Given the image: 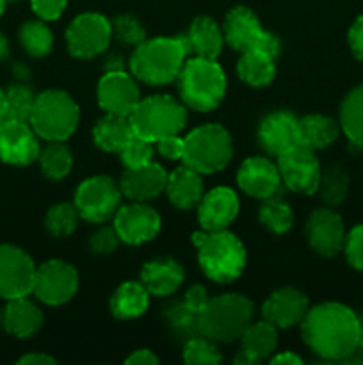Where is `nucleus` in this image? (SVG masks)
I'll return each mask as SVG.
<instances>
[{
	"mask_svg": "<svg viewBox=\"0 0 363 365\" xmlns=\"http://www.w3.org/2000/svg\"><path fill=\"white\" fill-rule=\"evenodd\" d=\"M301 334L320 359L344 360L358 349L359 317L342 303H320L308 309L301 321Z\"/></svg>",
	"mask_w": 363,
	"mask_h": 365,
	"instance_id": "nucleus-1",
	"label": "nucleus"
},
{
	"mask_svg": "<svg viewBox=\"0 0 363 365\" xmlns=\"http://www.w3.org/2000/svg\"><path fill=\"white\" fill-rule=\"evenodd\" d=\"M187 53L185 38L144 39L132 53L130 70L135 78L146 84H167L178 78Z\"/></svg>",
	"mask_w": 363,
	"mask_h": 365,
	"instance_id": "nucleus-2",
	"label": "nucleus"
},
{
	"mask_svg": "<svg viewBox=\"0 0 363 365\" xmlns=\"http://www.w3.org/2000/svg\"><path fill=\"white\" fill-rule=\"evenodd\" d=\"M192 242L198 248L199 266L210 280L217 284H230L244 271V245L226 228L216 232H194Z\"/></svg>",
	"mask_w": 363,
	"mask_h": 365,
	"instance_id": "nucleus-3",
	"label": "nucleus"
},
{
	"mask_svg": "<svg viewBox=\"0 0 363 365\" xmlns=\"http://www.w3.org/2000/svg\"><path fill=\"white\" fill-rule=\"evenodd\" d=\"M255 307L242 294L210 298L198 321V334L214 342H233L253 323Z\"/></svg>",
	"mask_w": 363,
	"mask_h": 365,
	"instance_id": "nucleus-4",
	"label": "nucleus"
},
{
	"mask_svg": "<svg viewBox=\"0 0 363 365\" xmlns=\"http://www.w3.org/2000/svg\"><path fill=\"white\" fill-rule=\"evenodd\" d=\"M178 88L185 106L209 113L221 106L226 93V77L216 59L194 57L187 61L178 75Z\"/></svg>",
	"mask_w": 363,
	"mask_h": 365,
	"instance_id": "nucleus-5",
	"label": "nucleus"
},
{
	"mask_svg": "<svg viewBox=\"0 0 363 365\" xmlns=\"http://www.w3.org/2000/svg\"><path fill=\"white\" fill-rule=\"evenodd\" d=\"M134 134L157 143L167 135H178L187 123V110L182 103L167 95H153L141 98L130 114Z\"/></svg>",
	"mask_w": 363,
	"mask_h": 365,
	"instance_id": "nucleus-6",
	"label": "nucleus"
},
{
	"mask_svg": "<svg viewBox=\"0 0 363 365\" xmlns=\"http://www.w3.org/2000/svg\"><path fill=\"white\" fill-rule=\"evenodd\" d=\"M78 106L68 93L48 89L36 96L31 127L46 141H66L78 125Z\"/></svg>",
	"mask_w": 363,
	"mask_h": 365,
	"instance_id": "nucleus-7",
	"label": "nucleus"
},
{
	"mask_svg": "<svg viewBox=\"0 0 363 365\" xmlns=\"http://www.w3.org/2000/svg\"><path fill=\"white\" fill-rule=\"evenodd\" d=\"M231 155H233V143L226 128L221 125H203L184 139L182 160L185 166L201 175L216 173L226 168Z\"/></svg>",
	"mask_w": 363,
	"mask_h": 365,
	"instance_id": "nucleus-8",
	"label": "nucleus"
},
{
	"mask_svg": "<svg viewBox=\"0 0 363 365\" xmlns=\"http://www.w3.org/2000/svg\"><path fill=\"white\" fill-rule=\"evenodd\" d=\"M223 31L228 45L238 52L262 50L273 57H276L280 52V41L276 36L263 31L256 14L249 7H233L226 14Z\"/></svg>",
	"mask_w": 363,
	"mask_h": 365,
	"instance_id": "nucleus-9",
	"label": "nucleus"
},
{
	"mask_svg": "<svg viewBox=\"0 0 363 365\" xmlns=\"http://www.w3.org/2000/svg\"><path fill=\"white\" fill-rule=\"evenodd\" d=\"M121 187L105 175H96L78 185L75 207L82 220L89 223H105L121 207Z\"/></svg>",
	"mask_w": 363,
	"mask_h": 365,
	"instance_id": "nucleus-10",
	"label": "nucleus"
},
{
	"mask_svg": "<svg viewBox=\"0 0 363 365\" xmlns=\"http://www.w3.org/2000/svg\"><path fill=\"white\" fill-rule=\"evenodd\" d=\"M110 38H112L110 21L98 13L78 14L66 31L68 50L78 59H91L105 52Z\"/></svg>",
	"mask_w": 363,
	"mask_h": 365,
	"instance_id": "nucleus-11",
	"label": "nucleus"
},
{
	"mask_svg": "<svg viewBox=\"0 0 363 365\" xmlns=\"http://www.w3.org/2000/svg\"><path fill=\"white\" fill-rule=\"evenodd\" d=\"M78 289V273L64 260H48L36 267L32 292L46 305H63L70 302Z\"/></svg>",
	"mask_w": 363,
	"mask_h": 365,
	"instance_id": "nucleus-12",
	"label": "nucleus"
},
{
	"mask_svg": "<svg viewBox=\"0 0 363 365\" xmlns=\"http://www.w3.org/2000/svg\"><path fill=\"white\" fill-rule=\"evenodd\" d=\"M34 277V260L27 252L13 245H0V298L9 302L31 294Z\"/></svg>",
	"mask_w": 363,
	"mask_h": 365,
	"instance_id": "nucleus-13",
	"label": "nucleus"
},
{
	"mask_svg": "<svg viewBox=\"0 0 363 365\" xmlns=\"http://www.w3.org/2000/svg\"><path fill=\"white\" fill-rule=\"evenodd\" d=\"M278 170L281 182L288 189L299 195H313L317 192L320 178V164L315 152L306 146H294L278 157Z\"/></svg>",
	"mask_w": 363,
	"mask_h": 365,
	"instance_id": "nucleus-14",
	"label": "nucleus"
},
{
	"mask_svg": "<svg viewBox=\"0 0 363 365\" xmlns=\"http://www.w3.org/2000/svg\"><path fill=\"white\" fill-rule=\"evenodd\" d=\"M160 223L159 212L144 202L120 207L114 214V228L127 245H142L155 239L160 232Z\"/></svg>",
	"mask_w": 363,
	"mask_h": 365,
	"instance_id": "nucleus-15",
	"label": "nucleus"
},
{
	"mask_svg": "<svg viewBox=\"0 0 363 365\" xmlns=\"http://www.w3.org/2000/svg\"><path fill=\"white\" fill-rule=\"evenodd\" d=\"M34 128L27 121H0V160L11 166H28L39 157Z\"/></svg>",
	"mask_w": 363,
	"mask_h": 365,
	"instance_id": "nucleus-16",
	"label": "nucleus"
},
{
	"mask_svg": "<svg viewBox=\"0 0 363 365\" xmlns=\"http://www.w3.org/2000/svg\"><path fill=\"white\" fill-rule=\"evenodd\" d=\"M141 102V93L134 77L121 70H109L98 82V103L105 113L130 116L137 103Z\"/></svg>",
	"mask_w": 363,
	"mask_h": 365,
	"instance_id": "nucleus-17",
	"label": "nucleus"
},
{
	"mask_svg": "<svg viewBox=\"0 0 363 365\" xmlns=\"http://www.w3.org/2000/svg\"><path fill=\"white\" fill-rule=\"evenodd\" d=\"M305 232L310 248L320 257H335L344 250L345 228L342 217L335 210H313L306 221Z\"/></svg>",
	"mask_w": 363,
	"mask_h": 365,
	"instance_id": "nucleus-18",
	"label": "nucleus"
},
{
	"mask_svg": "<svg viewBox=\"0 0 363 365\" xmlns=\"http://www.w3.org/2000/svg\"><path fill=\"white\" fill-rule=\"evenodd\" d=\"M258 141L269 155L280 157L299 145V118L288 110L267 114L258 127Z\"/></svg>",
	"mask_w": 363,
	"mask_h": 365,
	"instance_id": "nucleus-19",
	"label": "nucleus"
},
{
	"mask_svg": "<svg viewBox=\"0 0 363 365\" xmlns=\"http://www.w3.org/2000/svg\"><path fill=\"white\" fill-rule=\"evenodd\" d=\"M237 184L246 195L265 200L278 195L281 185V175L278 164L263 157H249L242 163L237 173Z\"/></svg>",
	"mask_w": 363,
	"mask_h": 365,
	"instance_id": "nucleus-20",
	"label": "nucleus"
},
{
	"mask_svg": "<svg viewBox=\"0 0 363 365\" xmlns=\"http://www.w3.org/2000/svg\"><path fill=\"white\" fill-rule=\"evenodd\" d=\"M306 312H308V298L294 287L278 289L265 299L262 307L265 321L281 330L301 324Z\"/></svg>",
	"mask_w": 363,
	"mask_h": 365,
	"instance_id": "nucleus-21",
	"label": "nucleus"
},
{
	"mask_svg": "<svg viewBox=\"0 0 363 365\" xmlns=\"http://www.w3.org/2000/svg\"><path fill=\"white\" fill-rule=\"evenodd\" d=\"M238 214V196L230 187L205 192L198 203V220L203 230H224Z\"/></svg>",
	"mask_w": 363,
	"mask_h": 365,
	"instance_id": "nucleus-22",
	"label": "nucleus"
},
{
	"mask_svg": "<svg viewBox=\"0 0 363 365\" xmlns=\"http://www.w3.org/2000/svg\"><path fill=\"white\" fill-rule=\"evenodd\" d=\"M167 173L152 160L139 168H127L121 177V192L132 202H148L166 191Z\"/></svg>",
	"mask_w": 363,
	"mask_h": 365,
	"instance_id": "nucleus-23",
	"label": "nucleus"
},
{
	"mask_svg": "<svg viewBox=\"0 0 363 365\" xmlns=\"http://www.w3.org/2000/svg\"><path fill=\"white\" fill-rule=\"evenodd\" d=\"M242 349L235 356V364L251 365L269 359L278 346V328L269 321L251 323L242 334Z\"/></svg>",
	"mask_w": 363,
	"mask_h": 365,
	"instance_id": "nucleus-24",
	"label": "nucleus"
},
{
	"mask_svg": "<svg viewBox=\"0 0 363 365\" xmlns=\"http://www.w3.org/2000/svg\"><path fill=\"white\" fill-rule=\"evenodd\" d=\"M184 267L173 259H157L144 264L141 271V284L153 296H169L184 284Z\"/></svg>",
	"mask_w": 363,
	"mask_h": 365,
	"instance_id": "nucleus-25",
	"label": "nucleus"
},
{
	"mask_svg": "<svg viewBox=\"0 0 363 365\" xmlns=\"http://www.w3.org/2000/svg\"><path fill=\"white\" fill-rule=\"evenodd\" d=\"M166 192L169 196L171 203L182 210H189L199 203L205 191H203L201 173L189 166L177 168L173 173L167 177Z\"/></svg>",
	"mask_w": 363,
	"mask_h": 365,
	"instance_id": "nucleus-26",
	"label": "nucleus"
},
{
	"mask_svg": "<svg viewBox=\"0 0 363 365\" xmlns=\"http://www.w3.org/2000/svg\"><path fill=\"white\" fill-rule=\"evenodd\" d=\"M43 324V314L27 296L9 299L4 310V328L18 339L32 337Z\"/></svg>",
	"mask_w": 363,
	"mask_h": 365,
	"instance_id": "nucleus-27",
	"label": "nucleus"
},
{
	"mask_svg": "<svg viewBox=\"0 0 363 365\" xmlns=\"http://www.w3.org/2000/svg\"><path fill=\"white\" fill-rule=\"evenodd\" d=\"M223 31L209 16L196 18L185 36L189 52H194L196 57H205V59H216L223 50Z\"/></svg>",
	"mask_w": 363,
	"mask_h": 365,
	"instance_id": "nucleus-28",
	"label": "nucleus"
},
{
	"mask_svg": "<svg viewBox=\"0 0 363 365\" xmlns=\"http://www.w3.org/2000/svg\"><path fill=\"white\" fill-rule=\"evenodd\" d=\"M209 294L203 285H192L185 294L184 302H178L167 309L166 316L169 323L173 324L177 330L184 331V334H198V321L201 316V310L209 303Z\"/></svg>",
	"mask_w": 363,
	"mask_h": 365,
	"instance_id": "nucleus-29",
	"label": "nucleus"
},
{
	"mask_svg": "<svg viewBox=\"0 0 363 365\" xmlns=\"http://www.w3.org/2000/svg\"><path fill=\"white\" fill-rule=\"evenodd\" d=\"M130 118L107 113L93 128V139L103 152L120 153V150L134 138Z\"/></svg>",
	"mask_w": 363,
	"mask_h": 365,
	"instance_id": "nucleus-30",
	"label": "nucleus"
},
{
	"mask_svg": "<svg viewBox=\"0 0 363 365\" xmlns=\"http://www.w3.org/2000/svg\"><path fill=\"white\" fill-rule=\"evenodd\" d=\"M340 132V123L330 116L310 114L299 120V145L310 150H322L333 145Z\"/></svg>",
	"mask_w": 363,
	"mask_h": 365,
	"instance_id": "nucleus-31",
	"label": "nucleus"
},
{
	"mask_svg": "<svg viewBox=\"0 0 363 365\" xmlns=\"http://www.w3.org/2000/svg\"><path fill=\"white\" fill-rule=\"evenodd\" d=\"M149 305V292L141 282H125L110 298V312L120 319L142 316Z\"/></svg>",
	"mask_w": 363,
	"mask_h": 365,
	"instance_id": "nucleus-32",
	"label": "nucleus"
},
{
	"mask_svg": "<svg viewBox=\"0 0 363 365\" xmlns=\"http://www.w3.org/2000/svg\"><path fill=\"white\" fill-rule=\"evenodd\" d=\"M276 57L262 52V50H248L242 52L241 59L237 63V73L241 81L253 88H263L273 82L276 75V66H274Z\"/></svg>",
	"mask_w": 363,
	"mask_h": 365,
	"instance_id": "nucleus-33",
	"label": "nucleus"
},
{
	"mask_svg": "<svg viewBox=\"0 0 363 365\" xmlns=\"http://www.w3.org/2000/svg\"><path fill=\"white\" fill-rule=\"evenodd\" d=\"M340 128L352 145L363 150V84L352 88L342 100Z\"/></svg>",
	"mask_w": 363,
	"mask_h": 365,
	"instance_id": "nucleus-34",
	"label": "nucleus"
},
{
	"mask_svg": "<svg viewBox=\"0 0 363 365\" xmlns=\"http://www.w3.org/2000/svg\"><path fill=\"white\" fill-rule=\"evenodd\" d=\"M39 166L45 177L50 180H60L66 177L73 166L71 150L64 145V141H50L46 148L39 152Z\"/></svg>",
	"mask_w": 363,
	"mask_h": 365,
	"instance_id": "nucleus-35",
	"label": "nucleus"
},
{
	"mask_svg": "<svg viewBox=\"0 0 363 365\" xmlns=\"http://www.w3.org/2000/svg\"><path fill=\"white\" fill-rule=\"evenodd\" d=\"M347 191L349 175L340 164H333V166L320 171L317 192L326 205H340L347 196Z\"/></svg>",
	"mask_w": 363,
	"mask_h": 365,
	"instance_id": "nucleus-36",
	"label": "nucleus"
},
{
	"mask_svg": "<svg viewBox=\"0 0 363 365\" xmlns=\"http://www.w3.org/2000/svg\"><path fill=\"white\" fill-rule=\"evenodd\" d=\"M18 38H20L21 46L28 56L45 57L52 52L53 34L43 20L25 21L20 27Z\"/></svg>",
	"mask_w": 363,
	"mask_h": 365,
	"instance_id": "nucleus-37",
	"label": "nucleus"
},
{
	"mask_svg": "<svg viewBox=\"0 0 363 365\" xmlns=\"http://www.w3.org/2000/svg\"><path fill=\"white\" fill-rule=\"evenodd\" d=\"M258 217L260 223L273 234H285V232L290 230L292 223H294V214H292L290 205L283 198H278L276 195L263 200Z\"/></svg>",
	"mask_w": 363,
	"mask_h": 365,
	"instance_id": "nucleus-38",
	"label": "nucleus"
},
{
	"mask_svg": "<svg viewBox=\"0 0 363 365\" xmlns=\"http://www.w3.org/2000/svg\"><path fill=\"white\" fill-rule=\"evenodd\" d=\"M78 217H80V214H78L75 203H57V205L50 207V210L46 212V230L53 237H66L75 232Z\"/></svg>",
	"mask_w": 363,
	"mask_h": 365,
	"instance_id": "nucleus-39",
	"label": "nucleus"
},
{
	"mask_svg": "<svg viewBox=\"0 0 363 365\" xmlns=\"http://www.w3.org/2000/svg\"><path fill=\"white\" fill-rule=\"evenodd\" d=\"M34 100L36 96L32 95L27 86H11L6 91V109H4V116L0 121L16 120L28 123Z\"/></svg>",
	"mask_w": 363,
	"mask_h": 365,
	"instance_id": "nucleus-40",
	"label": "nucleus"
},
{
	"mask_svg": "<svg viewBox=\"0 0 363 365\" xmlns=\"http://www.w3.org/2000/svg\"><path fill=\"white\" fill-rule=\"evenodd\" d=\"M184 362L187 365H217L221 364V353L210 339L191 337L184 348Z\"/></svg>",
	"mask_w": 363,
	"mask_h": 365,
	"instance_id": "nucleus-41",
	"label": "nucleus"
},
{
	"mask_svg": "<svg viewBox=\"0 0 363 365\" xmlns=\"http://www.w3.org/2000/svg\"><path fill=\"white\" fill-rule=\"evenodd\" d=\"M110 27H112L114 38L120 43H125V45L137 46L146 39L144 27H142L141 21L135 16H132V14H120L117 18H114Z\"/></svg>",
	"mask_w": 363,
	"mask_h": 365,
	"instance_id": "nucleus-42",
	"label": "nucleus"
},
{
	"mask_svg": "<svg viewBox=\"0 0 363 365\" xmlns=\"http://www.w3.org/2000/svg\"><path fill=\"white\" fill-rule=\"evenodd\" d=\"M120 157L127 168H139L149 164L153 159V143L134 135L123 148L120 150Z\"/></svg>",
	"mask_w": 363,
	"mask_h": 365,
	"instance_id": "nucleus-43",
	"label": "nucleus"
},
{
	"mask_svg": "<svg viewBox=\"0 0 363 365\" xmlns=\"http://www.w3.org/2000/svg\"><path fill=\"white\" fill-rule=\"evenodd\" d=\"M344 252L349 266L363 271V225H358L345 235Z\"/></svg>",
	"mask_w": 363,
	"mask_h": 365,
	"instance_id": "nucleus-44",
	"label": "nucleus"
},
{
	"mask_svg": "<svg viewBox=\"0 0 363 365\" xmlns=\"http://www.w3.org/2000/svg\"><path fill=\"white\" fill-rule=\"evenodd\" d=\"M120 235H117L116 228L112 227H103L98 232L91 235L89 239V250H91L95 255H109L120 245Z\"/></svg>",
	"mask_w": 363,
	"mask_h": 365,
	"instance_id": "nucleus-45",
	"label": "nucleus"
},
{
	"mask_svg": "<svg viewBox=\"0 0 363 365\" xmlns=\"http://www.w3.org/2000/svg\"><path fill=\"white\" fill-rule=\"evenodd\" d=\"M66 4L68 0H31L32 11L45 21L57 20L66 9Z\"/></svg>",
	"mask_w": 363,
	"mask_h": 365,
	"instance_id": "nucleus-46",
	"label": "nucleus"
},
{
	"mask_svg": "<svg viewBox=\"0 0 363 365\" xmlns=\"http://www.w3.org/2000/svg\"><path fill=\"white\" fill-rule=\"evenodd\" d=\"M157 150L162 157L169 160H178L184 155V139L178 135H167L157 141Z\"/></svg>",
	"mask_w": 363,
	"mask_h": 365,
	"instance_id": "nucleus-47",
	"label": "nucleus"
},
{
	"mask_svg": "<svg viewBox=\"0 0 363 365\" xmlns=\"http://www.w3.org/2000/svg\"><path fill=\"white\" fill-rule=\"evenodd\" d=\"M349 48L358 61H363V14L354 20L347 34Z\"/></svg>",
	"mask_w": 363,
	"mask_h": 365,
	"instance_id": "nucleus-48",
	"label": "nucleus"
},
{
	"mask_svg": "<svg viewBox=\"0 0 363 365\" xmlns=\"http://www.w3.org/2000/svg\"><path fill=\"white\" fill-rule=\"evenodd\" d=\"M125 362L130 365H157L159 364V359H157L155 353L149 351V349H137V351L132 353Z\"/></svg>",
	"mask_w": 363,
	"mask_h": 365,
	"instance_id": "nucleus-49",
	"label": "nucleus"
},
{
	"mask_svg": "<svg viewBox=\"0 0 363 365\" xmlns=\"http://www.w3.org/2000/svg\"><path fill=\"white\" fill-rule=\"evenodd\" d=\"M18 365H52L56 364V360L52 356L45 355V353H28V355H23L16 362Z\"/></svg>",
	"mask_w": 363,
	"mask_h": 365,
	"instance_id": "nucleus-50",
	"label": "nucleus"
},
{
	"mask_svg": "<svg viewBox=\"0 0 363 365\" xmlns=\"http://www.w3.org/2000/svg\"><path fill=\"white\" fill-rule=\"evenodd\" d=\"M273 364H281V365H301L302 360L299 359L295 353H290V351H285L281 353V355L274 356L273 360H270Z\"/></svg>",
	"mask_w": 363,
	"mask_h": 365,
	"instance_id": "nucleus-51",
	"label": "nucleus"
},
{
	"mask_svg": "<svg viewBox=\"0 0 363 365\" xmlns=\"http://www.w3.org/2000/svg\"><path fill=\"white\" fill-rule=\"evenodd\" d=\"M9 57V41H7L6 36L0 32V61L7 59Z\"/></svg>",
	"mask_w": 363,
	"mask_h": 365,
	"instance_id": "nucleus-52",
	"label": "nucleus"
},
{
	"mask_svg": "<svg viewBox=\"0 0 363 365\" xmlns=\"http://www.w3.org/2000/svg\"><path fill=\"white\" fill-rule=\"evenodd\" d=\"M4 109H6V93L0 89V120H2L4 116Z\"/></svg>",
	"mask_w": 363,
	"mask_h": 365,
	"instance_id": "nucleus-53",
	"label": "nucleus"
},
{
	"mask_svg": "<svg viewBox=\"0 0 363 365\" xmlns=\"http://www.w3.org/2000/svg\"><path fill=\"white\" fill-rule=\"evenodd\" d=\"M358 348L363 349V319H359V335H358Z\"/></svg>",
	"mask_w": 363,
	"mask_h": 365,
	"instance_id": "nucleus-54",
	"label": "nucleus"
},
{
	"mask_svg": "<svg viewBox=\"0 0 363 365\" xmlns=\"http://www.w3.org/2000/svg\"><path fill=\"white\" fill-rule=\"evenodd\" d=\"M6 4H7V0H0V16H2L4 11H6Z\"/></svg>",
	"mask_w": 363,
	"mask_h": 365,
	"instance_id": "nucleus-55",
	"label": "nucleus"
},
{
	"mask_svg": "<svg viewBox=\"0 0 363 365\" xmlns=\"http://www.w3.org/2000/svg\"><path fill=\"white\" fill-rule=\"evenodd\" d=\"M0 327H4V312L0 310Z\"/></svg>",
	"mask_w": 363,
	"mask_h": 365,
	"instance_id": "nucleus-56",
	"label": "nucleus"
}]
</instances>
